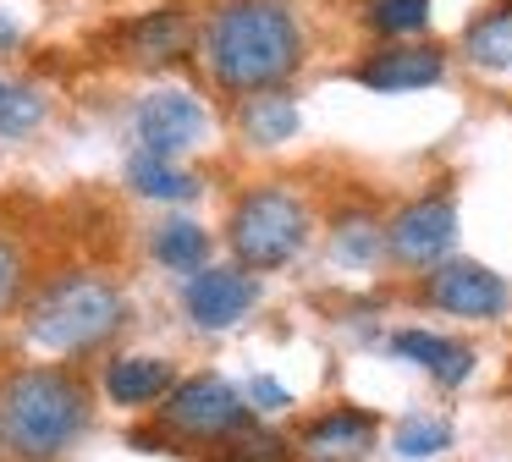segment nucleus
Instances as JSON below:
<instances>
[{"label":"nucleus","mask_w":512,"mask_h":462,"mask_svg":"<svg viewBox=\"0 0 512 462\" xmlns=\"http://www.w3.org/2000/svg\"><path fill=\"white\" fill-rule=\"evenodd\" d=\"M199 55L215 88L243 99L259 88H287L309 55V39L287 0H215L199 28Z\"/></svg>","instance_id":"1"},{"label":"nucleus","mask_w":512,"mask_h":462,"mask_svg":"<svg viewBox=\"0 0 512 462\" xmlns=\"http://www.w3.org/2000/svg\"><path fill=\"white\" fill-rule=\"evenodd\" d=\"M89 429V391L67 369H23L0 385V446L17 462H56Z\"/></svg>","instance_id":"2"},{"label":"nucleus","mask_w":512,"mask_h":462,"mask_svg":"<svg viewBox=\"0 0 512 462\" xmlns=\"http://www.w3.org/2000/svg\"><path fill=\"white\" fill-rule=\"evenodd\" d=\"M127 325V292L94 270H67L34 292L23 314L28 347L72 358V352H94Z\"/></svg>","instance_id":"3"},{"label":"nucleus","mask_w":512,"mask_h":462,"mask_svg":"<svg viewBox=\"0 0 512 462\" xmlns=\"http://www.w3.org/2000/svg\"><path fill=\"white\" fill-rule=\"evenodd\" d=\"M309 204L292 187H248L226 215V242L243 270H287L309 242Z\"/></svg>","instance_id":"4"},{"label":"nucleus","mask_w":512,"mask_h":462,"mask_svg":"<svg viewBox=\"0 0 512 462\" xmlns=\"http://www.w3.org/2000/svg\"><path fill=\"white\" fill-rule=\"evenodd\" d=\"M160 418H166V429H177L188 440H232L248 429V396L237 385H226L221 374H188L166 391Z\"/></svg>","instance_id":"5"},{"label":"nucleus","mask_w":512,"mask_h":462,"mask_svg":"<svg viewBox=\"0 0 512 462\" xmlns=\"http://www.w3.org/2000/svg\"><path fill=\"white\" fill-rule=\"evenodd\" d=\"M133 138H138V149H149V154L182 160V154H193L204 138H210V105H204L193 88L166 83V88H155V94L138 99Z\"/></svg>","instance_id":"6"},{"label":"nucleus","mask_w":512,"mask_h":462,"mask_svg":"<svg viewBox=\"0 0 512 462\" xmlns=\"http://www.w3.org/2000/svg\"><path fill=\"white\" fill-rule=\"evenodd\" d=\"M424 297H430L441 314H457V319H501V314H507V303H512V286L501 281L490 264L441 259V264H430Z\"/></svg>","instance_id":"7"},{"label":"nucleus","mask_w":512,"mask_h":462,"mask_svg":"<svg viewBox=\"0 0 512 462\" xmlns=\"http://www.w3.org/2000/svg\"><path fill=\"white\" fill-rule=\"evenodd\" d=\"M457 242V204L441 193L430 198H413L408 209H397L386 226V248L391 259L413 264V270H430V264H441L446 253H452Z\"/></svg>","instance_id":"8"},{"label":"nucleus","mask_w":512,"mask_h":462,"mask_svg":"<svg viewBox=\"0 0 512 462\" xmlns=\"http://www.w3.org/2000/svg\"><path fill=\"white\" fill-rule=\"evenodd\" d=\"M259 303V281L243 264H204V270L188 275V292H182V308L199 330H232L254 314Z\"/></svg>","instance_id":"9"},{"label":"nucleus","mask_w":512,"mask_h":462,"mask_svg":"<svg viewBox=\"0 0 512 462\" xmlns=\"http://www.w3.org/2000/svg\"><path fill=\"white\" fill-rule=\"evenodd\" d=\"M446 77V50L419 39H386L375 55L353 66V83H364L369 94H419V88H435Z\"/></svg>","instance_id":"10"},{"label":"nucleus","mask_w":512,"mask_h":462,"mask_svg":"<svg viewBox=\"0 0 512 462\" xmlns=\"http://www.w3.org/2000/svg\"><path fill=\"white\" fill-rule=\"evenodd\" d=\"M122 50L144 66H177L199 50V28L188 6H149L133 22H122Z\"/></svg>","instance_id":"11"},{"label":"nucleus","mask_w":512,"mask_h":462,"mask_svg":"<svg viewBox=\"0 0 512 462\" xmlns=\"http://www.w3.org/2000/svg\"><path fill=\"white\" fill-rule=\"evenodd\" d=\"M171 385H177V369L166 358H155V352H127V358H111V369H105V396L122 413L160 407Z\"/></svg>","instance_id":"12"},{"label":"nucleus","mask_w":512,"mask_h":462,"mask_svg":"<svg viewBox=\"0 0 512 462\" xmlns=\"http://www.w3.org/2000/svg\"><path fill=\"white\" fill-rule=\"evenodd\" d=\"M375 446V418L364 407H331L303 429V457L314 462H353Z\"/></svg>","instance_id":"13"},{"label":"nucleus","mask_w":512,"mask_h":462,"mask_svg":"<svg viewBox=\"0 0 512 462\" xmlns=\"http://www.w3.org/2000/svg\"><path fill=\"white\" fill-rule=\"evenodd\" d=\"M303 127V110L287 88H259V94L237 99V132L259 149H276V143H292Z\"/></svg>","instance_id":"14"},{"label":"nucleus","mask_w":512,"mask_h":462,"mask_svg":"<svg viewBox=\"0 0 512 462\" xmlns=\"http://www.w3.org/2000/svg\"><path fill=\"white\" fill-rule=\"evenodd\" d=\"M391 352L419 363V369L435 374L441 385H463L468 374H474V347H463V341H452V336H435V330H397V336H391Z\"/></svg>","instance_id":"15"},{"label":"nucleus","mask_w":512,"mask_h":462,"mask_svg":"<svg viewBox=\"0 0 512 462\" xmlns=\"http://www.w3.org/2000/svg\"><path fill=\"white\" fill-rule=\"evenodd\" d=\"M127 187H133L138 198H155V204H188V198H199L204 182L182 160H166V154L138 149L133 160H127Z\"/></svg>","instance_id":"16"},{"label":"nucleus","mask_w":512,"mask_h":462,"mask_svg":"<svg viewBox=\"0 0 512 462\" xmlns=\"http://www.w3.org/2000/svg\"><path fill=\"white\" fill-rule=\"evenodd\" d=\"M149 253H155L160 270L193 275V270H204V264H210V231H204L199 220H188V215H171V220H160V226H155Z\"/></svg>","instance_id":"17"},{"label":"nucleus","mask_w":512,"mask_h":462,"mask_svg":"<svg viewBox=\"0 0 512 462\" xmlns=\"http://www.w3.org/2000/svg\"><path fill=\"white\" fill-rule=\"evenodd\" d=\"M50 121V99L34 83H17V77H0V138H34Z\"/></svg>","instance_id":"18"},{"label":"nucleus","mask_w":512,"mask_h":462,"mask_svg":"<svg viewBox=\"0 0 512 462\" xmlns=\"http://www.w3.org/2000/svg\"><path fill=\"white\" fill-rule=\"evenodd\" d=\"M463 50H468V61L485 66V72H507L512 66V11H490V17H479L474 28H468Z\"/></svg>","instance_id":"19"},{"label":"nucleus","mask_w":512,"mask_h":462,"mask_svg":"<svg viewBox=\"0 0 512 462\" xmlns=\"http://www.w3.org/2000/svg\"><path fill=\"white\" fill-rule=\"evenodd\" d=\"M364 17L380 39H413L430 28V0H369Z\"/></svg>","instance_id":"20"},{"label":"nucleus","mask_w":512,"mask_h":462,"mask_svg":"<svg viewBox=\"0 0 512 462\" xmlns=\"http://www.w3.org/2000/svg\"><path fill=\"white\" fill-rule=\"evenodd\" d=\"M391 446H397V457H413V462L441 457V451L452 446V424H446V418H402Z\"/></svg>","instance_id":"21"},{"label":"nucleus","mask_w":512,"mask_h":462,"mask_svg":"<svg viewBox=\"0 0 512 462\" xmlns=\"http://www.w3.org/2000/svg\"><path fill=\"white\" fill-rule=\"evenodd\" d=\"M386 248V237H380L369 220H342L336 226V259H347V264H369L375 253Z\"/></svg>","instance_id":"22"},{"label":"nucleus","mask_w":512,"mask_h":462,"mask_svg":"<svg viewBox=\"0 0 512 462\" xmlns=\"http://www.w3.org/2000/svg\"><path fill=\"white\" fill-rule=\"evenodd\" d=\"M23 281H28L23 253H17L12 242L0 237V314H12V308L23 303Z\"/></svg>","instance_id":"23"},{"label":"nucleus","mask_w":512,"mask_h":462,"mask_svg":"<svg viewBox=\"0 0 512 462\" xmlns=\"http://www.w3.org/2000/svg\"><path fill=\"white\" fill-rule=\"evenodd\" d=\"M248 407H259V413H281V407H292V391L276 385L270 374H259V380L248 385Z\"/></svg>","instance_id":"24"},{"label":"nucleus","mask_w":512,"mask_h":462,"mask_svg":"<svg viewBox=\"0 0 512 462\" xmlns=\"http://www.w3.org/2000/svg\"><path fill=\"white\" fill-rule=\"evenodd\" d=\"M17 44H23V28H17V17L6 6H0V55L6 50H17Z\"/></svg>","instance_id":"25"}]
</instances>
